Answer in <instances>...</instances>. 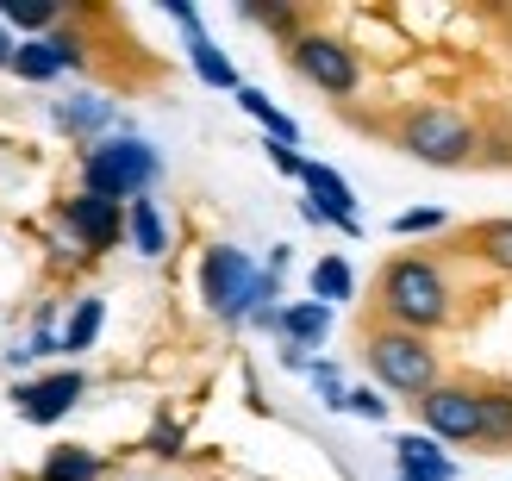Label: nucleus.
I'll return each mask as SVG.
<instances>
[{
  "label": "nucleus",
  "mask_w": 512,
  "mask_h": 481,
  "mask_svg": "<svg viewBox=\"0 0 512 481\" xmlns=\"http://www.w3.org/2000/svg\"><path fill=\"white\" fill-rule=\"evenodd\" d=\"M288 69L306 88H319L325 100H356L363 94V57H356V44H344L338 32H319V25H306V32L288 44Z\"/></svg>",
  "instance_id": "obj_6"
},
{
  "label": "nucleus",
  "mask_w": 512,
  "mask_h": 481,
  "mask_svg": "<svg viewBox=\"0 0 512 481\" xmlns=\"http://www.w3.org/2000/svg\"><path fill=\"white\" fill-rule=\"evenodd\" d=\"M157 182H163V150L144 132H132V125H119L113 138H100V144L82 150V194L132 207V200H150Z\"/></svg>",
  "instance_id": "obj_4"
},
{
  "label": "nucleus",
  "mask_w": 512,
  "mask_h": 481,
  "mask_svg": "<svg viewBox=\"0 0 512 481\" xmlns=\"http://www.w3.org/2000/svg\"><path fill=\"white\" fill-rule=\"evenodd\" d=\"M13 75H19V82H32V88L57 82V75H63V57H57V44H50V38H19Z\"/></svg>",
  "instance_id": "obj_22"
},
{
  "label": "nucleus",
  "mask_w": 512,
  "mask_h": 481,
  "mask_svg": "<svg viewBox=\"0 0 512 481\" xmlns=\"http://www.w3.org/2000/svg\"><path fill=\"white\" fill-rule=\"evenodd\" d=\"M463 250H469L481 269H494V275H506V282H512V219H481V225H469Z\"/></svg>",
  "instance_id": "obj_14"
},
{
  "label": "nucleus",
  "mask_w": 512,
  "mask_h": 481,
  "mask_svg": "<svg viewBox=\"0 0 512 481\" xmlns=\"http://www.w3.org/2000/svg\"><path fill=\"white\" fill-rule=\"evenodd\" d=\"M188 69L200 75V82H207V88H219V94H238L244 88V75H238V63L232 57H225V50L207 38V32H194L188 38Z\"/></svg>",
  "instance_id": "obj_16"
},
{
  "label": "nucleus",
  "mask_w": 512,
  "mask_h": 481,
  "mask_svg": "<svg viewBox=\"0 0 512 481\" xmlns=\"http://www.w3.org/2000/svg\"><path fill=\"white\" fill-rule=\"evenodd\" d=\"M394 457L413 463V469H425L431 481H456V475H463V463H456L431 432H400V438H394Z\"/></svg>",
  "instance_id": "obj_15"
},
{
  "label": "nucleus",
  "mask_w": 512,
  "mask_h": 481,
  "mask_svg": "<svg viewBox=\"0 0 512 481\" xmlns=\"http://www.w3.org/2000/svg\"><path fill=\"white\" fill-rule=\"evenodd\" d=\"M38 481H107V457H100V450H88V444H57V450L44 457Z\"/></svg>",
  "instance_id": "obj_17"
},
{
  "label": "nucleus",
  "mask_w": 512,
  "mask_h": 481,
  "mask_svg": "<svg viewBox=\"0 0 512 481\" xmlns=\"http://www.w3.org/2000/svg\"><path fill=\"white\" fill-rule=\"evenodd\" d=\"M388 232L394 238H438V232H450V213L444 207H406L388 219Z\"/></svg>",
  "instance_id": "obj_25"
},
{
  "label": "nucleus",
  "mask_w": 512,
  "mask_h": 481,
  "mask_svg": "<svg viewBox=\"0 0 512 481\" xmlns=\"http://www.w3.org/2000/svg\"><path fill=\"white\" fill-rule=\"evenodd\" d=\"M363 363H369V375H375L381 394H400V400H413V407H419V400L438 388V382H450L438 338L400 332V325H381V319L363 332Z\"/></svg>",
  "instance_id": "obj_3"
},
{
  "label": "nucleus",
  "mask_w": 512,
  "mask_h": 481,
  "mask_svg": "<svg viewBox=\"0 0 512 481\" xmlns=\"http://www.w3.org/2000/svg\"><path fill=\"white\" fill-rule=\"evenodd\" d=\"M263 150H269L275 175H288V182H300V175H306V163H313V157H300V150H288V144H263Z\"/></svg>",
  "instance_id": "obj_31"
},
{
  "label": "nucleus",
  "mask_w": 512,
  "mask_h": 481,
  "mask_svg": "<svg viewBox=\"0 0 512 481\" xmlns=\"http://www.w3.org/2000/svg\"><path fill=\"white\" fill-rule=\"evenodd\" d=\"M57 219L69 225L75 238H82V250L88 257H107V250H119L125 244V207L119 200H100V194H63L57 200Z\"/></svg>",
  "instance_id": "obj_9"
},
{
  "label": "nucleus",
  "mask_w": 512,
  "mask_h": 481,
  "mask_svg": "<svg viewBox=\"0 0 512 481\" xmlns=\"http://www.w3.org/2000/svg\"><path fill=\"white\" fill-rule=\"evenodd\" d=\"M13 57H19V38L7 32V25H0V69H13Z\"/></svg>",
  "instance_id": "obj_35"
},
{
  "label": "nucleus",
  "mask_w": 512,
  "mask_h": 481,
  "mask_svg": "<svg viewBox=\"0 0 512 481\" xmlns=\"http://www.w3.org/2000/svg\"><path fill=\"white\" fill-rule=\"evenodd\" d=\"M238 107H244V113H250V119L269 132V144H288V150H300V125H294L288 113H281V107H275V100H269L263 88H250V82H244V88H238Z\"/></svg>",
  "instance_id": "obj_20"
},
{
  "label": "nucleus",
  "mask_w": 512,
  "mask_h": 481,
  "mask_svg": "<svg viewBox=\"0 0 512 481\" xmlns=\"http://www.w3.org/2000/svg\"><path fill=\"white\" fill-rule=\"evenodd\" d=\"M100 325H107V300H100V294H82V300L69 307V319H63V357H82V350H94Z\"/></svg>",
  "instance_id": "obj_19"
},
{
  "label": "nucleus",
  "mask_w": 512,
  "mask_h": 481,
  "mask_svg": "<svg viewBox=\"0 0 512 481\" xmlns=\"http://www.w3.org/2000/svg\"><path fill=\"white\" fill-rule=\"evenodd\" d=\"M306 382H313V394L325 400L331 413H344V400H350V382H344V369L331 363V357H313V369H306Z\"/></svg>",
  "instance_id": "obj_26"
},
{
  "label": "nucleus",
  "mask_w": 512,
  "mask_h": 481,
  "mask_svg": "<svg viewBox=\"0 0 512 481\" xmlns=\"http://www.w3.org/2000/svg\"><path fill=\"white\" fill-rule=\"evenodd\" d=\"M50 44H57V57H63V75L88 69V38L75 32V25H57V32H50Z\"/></svg>",
  "instance_id": "obj_30"
},
{
  "label": "nucleus",
  "mask_w": 512,
  "mask_h": 481,
  "mask_svg": "<svg viewBox=\"0 0 512 481\" xmlns=\"http://www.w3.org/2000/svg\"><path fill=\"white\" fill-rule=\"evenodd\" d=\"M238 13H244L250 25H263V32H275V38H281V50H288V44L306 32V19H300L294 7H263V0H244Z\"/></svg>",
  "instance_id": "obj_24"
},
{
  "label": "nucleus",
  "mask_w": 512,
  "mask_h": 481,
  "mask_svg": "<svg viewBox=\"0 0 512 481\" xmlns=\"http://www.w3.org/2000/svg\"><path fill=\"white\" fill-rule=\"evenodd\" d=\"M50 263H57V269H82V263H94L88 250H82V238H75L57 213H50Z\"/></svg>",
  "instance_id": "obj_28"
},
{
  "label": "nucleus",
  "mask_w": 512,
  "mask_h": 481,
  "mask_svg": "<svg viewBox=\"0 0 512 481\" xmlns=\"http://www.w3.org/2000/svg\"><path fill=\"white\" fill-rule=\"evenodd\" d=\"M200 300H207V313L219 325H250L263 307L281 300V275L256 269L250 250L238 244H207L200 250Z\"/></svg>",
  "instance_id": "obj_2"
},
{
  "label": "nucleus",
  "mask_w": 512,
  "mask_h": 481,
  "mask_svg": "<svg viewBox=\"0 0 512 481\" xmlns=\"http://www.w3.org/2000/svg\"><path fill=\"white\" fill-rule=\"evenodd\" d=\"M50 125L88 150V144H100V138H113L125 119H119V107H113L107 94H69V100H50Z\"/></svg>",
  "instance_id": "obj_10"
},
{
  "label": "nucleus",
  "mask_w": 512,
  "mask_h": 481,
  "mask_svg": "<svg viewBox=\"0 0 512 481\" xmlns=\"http://www.w3.org/2000/svg\"><path fill=\"white\" fill-rule=\"evenodd\" d=\"M394 150H406V157L425 163V169H469L481 157V132L450 100H413V107L394 119Z\"/></svg>",
  "instance_id": "obj_5"
},
{
  "label": "nucleus",
  "mask_w": 512,
  "mask_h": 481,
  "mask_svg": "<svg viewBox=\"0 0 512 481\" xmlns=\"http://www.w3.org/2000/svg\"><path fill=\"white\" fill-rule=\"evenodd\" d=\"M300 188H306V200L338 225L344 238H363V213H356V188L344 182L331 163H306V175H300Z\"/></svg>",
  "instance_id": "obj_11"
},
{
  "label": "nucleus",
  "mask_w": 512,
  "mask_h": 481,
  "mask_svg": "<svg viewBox=\"0 0 512 481\" xmlns=\"http://www.w3.org/2000/svg\"><path fill=\"white\" fill-rule=\"evenodd\" d=\"M456 307H463L456 275H450L444 257H431V250H400V257H388L381 275H375V313H381V325L438 338V332L456 325Z\"/></svg>",
  "instance_id": "obj_1"
},
{
  "label": "nucleus",
  "mask_w": 512,
  "mask_h": 481,
  "mask_svg": "<svg viewBox=\"0 0 512 481\" xmlns=\"http://www.w3.org/2000/svg\"><path fill=\"white\" fill-rule=\"evenodd\" d=\"M288 263H294V250H288V244H275V250H269V263H263V269H269V275H288Z\"/></svg>",
  "instance_id": "obj_34"
},
{
  "label": "nucleus",
  "mask_w": 512,
  "mask_h": 481,
  "mask_svg": "<svg viewBox=\"0 0 512 481\" xmlns=\"http://www.w3.org/2000/svg\"><path fill=\"white\" fill-rule=\"evenodd\" d=\"M144 450L150 457H163V463H175L188 450V432H182V419H169V413H157V425L144 432Z\"/></svg>",
  "instance_id": "obj_27"
},
{
  "label": "nucleus",
  "mask_w": 512,
  "mask_h": 481,
  "mask_svg": "<svg viewBox=\"0 0 512 481\" xmlns=\"http://www.w3.org/2000/svg\"><path fill=\"white\" fill-rule=\"evenodd\" d=\"M306 288H313V300H325V307L338 313L344 300H356V269L338 257V250H325V257L306 269Z\"/></svg>",
  "instance_id": "obj_18"
},
{
  "label": "nucleus",
  "mask_w": 512,
  "mask_h": 481,
  "mask_svg": "<svg viewBox=\"0 0 512 481\" xmlns=\"http://www.w3.org/2000/svg\"><path fill=\"white\" fill-rule=\"evenodd\" d=\"M7 32H25V38H50L63 25V7L57 0H7Z\"/></svg>",
  "instance_id": "obj_23"
},
{
  "label": "nucleus",
  "mask_w": 512,
  "mask_h": 481,
  "mask_svg": "<svg viewBox=\"0 0 512 481\" xmlns=\"http://www.w3.org/2000/svg\"><path fill=\"white\" fill-rule=\"evenodd\" d=\"M394 481H431V475H425V469H413V463H400V457H394Z\"/></svg>",
  "instance_id": "obj_36"
},
{
  "label": "nucleus",
  "mask_w": 512,
  "mask_h": 481,
  "mask_svg": "<svg viewBox=\"0 0 512 481\" xmlns=\"http://www.w3.org/2000/svg\"><path fill=\"white\" fill-rule=\"evenodd\" d=\"M331 319H338V313H331L325 307V300H313V294H306V300H288V307H281V344H300V350H319L325 338H331Z\"/></svg>",
  "instance_id": "obj_12"
},
{
  "label": "nucleus",
  "mask_w": 512,
  "mask_h": 481,
  "mask_svg": "<svg viewBox=\"0 0 512 481\" xmlns=\"http://www.w3.org/2000/svg\"><path fill=\"white\" fill-rule=\"evenodd\" d=\"M481 450H512V388H481Z\"/></svg>",
  "instance_id": "obj_21"
},
{
  "label": "nucleus",
  "mask_w": 512,
  "mask_h": 481,
  "mask_svg": "<svg viewBox=\"0 0 512 481\" xmlns=\"http://www.w3.org/2000/svg\"><path fill=\"white\" fill-rule=\"evenodd\" d=\"M88 394V375L82 369H50V375H32V382L13 388V413L25 425H63Z\"/></svg>",
  "instance_id": "obj_8"
},
{
  "label": "nucleus",
  "mask_w": 512,
  "mask_h": 481,
  "mask_svg": "<svg viewBox=\"0 0 512 481\" xmlns=\"http://www.w3.org/2000/svg\"><path fill=\"white\" fill-rule=\"evenodd\" d=\"M413 413H419V432H431L438 444H456V450L481 444V382H438Z\"/></svg>",
  "instance_id": "obj_7"
},
{
  "label": "nucleus",
  "mask_w": 512,
  "mask_h": 481,
  "mask_svg": "<svg viewBox=\"0 0 512 481\" xmlns=\"http://www.w3.org/2000/svg\"><path fill=\"white\" fill-rule=\"evenodd\" d=\"M125 244H132L144 263L169 257V219H163L157 200H132V207H125Z\"/></svg>",
  "instance_id": "obj_13"
},
{
  "label": "nucleus",
  "mask_w": 512,
  "mask_h": 481,
  "mask_svg": "<svg viewBox=\"0 0 512 481\" xmlns=\"http://www.w3.org/2000/svg\"><path fill=\"white\" fill-rule=\"evenodd\" d=\"M163 13H169L175 25H182V32H188V38H194V32H207V25H200V13L188 7V0H163Z\"/></svg>",
  "instance_id": "obj_32"
},
{
  "label": "nucleus",
  "mask_w": 512,
  "mask_h": 481,
  "mask_svg": "<svg viewBox=\"0 0 512 481\" xmlns=\"http://www.w3.org/2000/svg\"><path fill=\"white\" fill-rule=\"evenodd\" d=\"M281 369L306 375V369H313V350H300V344H281Z\"/></svg>",
  "instance_id": "obj_33"
},
{
  "label": "nucleus",
  "mask_w": 512,
  "mask_h": 481,
  "mask_svg": "<svg viewBox=\"0 0 512 481\" xmlns=\"http://www.w3.org/2000/svg\"><path fill=\"white\" fill-rule=\"evenodd\" d=\"M344 413H356V419H369V425H388V413H394V400H381V388L369 382V388H350V400H344Z\"/></svg>",
  "instance_id": "obj_29"
}]
</instances>
